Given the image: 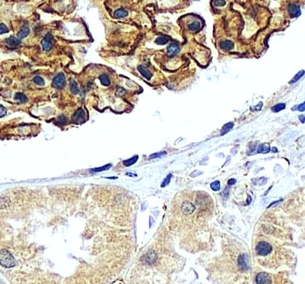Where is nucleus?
Returning <instances> with one entry per match:
<instances>
[{
	"label": "nucleus",
	"mask_w": 305,
	"mask_h": 284,
	"mask_svg": "<svg viewBox=\"0 0 305 284\" xmlns=\"http://www.w3.org/2000/svg\"><path fill=\"white\" fill-rule=\"evenodd\" d=\"M235 183H236V180L235 179H230L229 181V185L235 184Z\"/></svg>",
	"instance_id": "39"
},
{
	"label": "nucleus",
	"mask_w": 305,
	"mask_h": 284,
	"mask_svg": "<svg viewBox=\"0 0 305 284\" xmlns=\"http://www.w3.org/2000/svg\"><path fill=\"white\" fill-rule=\"evenodd\" d=\"M194 208H195L192 203L189 201H185V203H182V207H181V210L185 215H190L194 212Z\"/></svg>",
	"instance_id": "8"
},
{
	"label": "nucleus",
	"mask_w": 305,
	"mask_h": 284,
	"mask_svg": "<svg viewBox=\"0 0 305 284\" xmlns=\"http://www.w3.org/2000/svg\"><path fill=\"white\" fill-rule=\"evenodd\" d=\"M157 254L154 251H149L142 257L141 261L145 264H152L157 260Z\"/></svg>",
	"instance_id": "4"
},
{
	"label": "nucleus",
	"mask_w": 305,
	"mask_h": 284,
	"mask_svg": "<svg viewBox=\"0 0 305 284\" xmlns=\"http://www.w3.org/2000/svg\"><path fill=\"white\" fill-rule=\"evenodd\" d=\"M9 32V28L4 23H0V35Z\"/></svg>",
	"instance_id": "30"
},
{
	"label": "nucleus",
	"mask_w": 305,
	"mask_h": 284,
	"mask_svg": "<svg viewBox=\"0 0 305 284\" xmlns=\"http://www.w3.org/2000/svg\"><path fill=\"white\" fill-rule=\"evenodd\" d=\"M6 114V109L5 108L4 106L0 105V117H4Z\"/></svg>",
	"instance_id": "34"
},
{
	"label": "nucleus",
	"mask_w": 305,
	"mask_h": 284,
	"mask_svg": "<svg viewBox=\"0 0 305 284\" xmlns=\"http://www.w3.org/2000/svg\"><path fill=\"white\" fill-rule=\"evenodd\" d=\"M239 264L241 268H243L244 270H248L249 269V265H248V261H247V256L246 255L243 254L241 255L239 257Z\"/></svg>",
	"instance_id": "12"
},
{
	"label": "nucleus",
	"mask_w": 305,
	"mask_h": 284,
	"mask_svg": "<svg viewBox=\"0 0 305 284\" xmlns=\"http://www.w3.org/2000/svg\"><path fill=\"white\" fill-rule=\"evenodd\" d=\"M125 92H126L125 90H124V89H123V88H119L118 90H117V94H118L119 95H124Z\"/></svg>",
	"instance_id": "37"
},
{
	"label": "nucleus",
	"mask_w": 305,
	"mask_h": 284,
	"mask_svg": "<svg viewBox=\"0 0 305 284\" xmlns=\"http://www.w3.org/2000/svg\"><path fill=\"white\" fill-rule=\"evenodd\" d=\"M0 264L6 268H10L15 266L16 261L7 250L3 249L0 251Z\"/></svg>",
	"instance_id": "1"
},
{
	"label": "nucleus",
	"mask_w": 305,
	"mask_h": 284,
	"mask_svg": "<svg viewBox=\"0 0 305 284\" xmlns=\"http://www.w3.org/2000/svg\"><path fill=\"white\" fill-rule=\"evenodd\" d=\"M100 80L101 82L102 85H103L104 86L108 87L109 86L110 84H111V81H110V78L108 75L106 74H102L100 76Z\"/></svg>",
	"instance_id": "15"
},
{
	"label": "nucleus",
	"mask_w": 305,
	"mask_h": 284,
	"mask_svg": "<svg viewBox=\"0 0 305 284\" xmlns=\"http://www.w3.org/2000/svg\"><path fill=\"white\" fill-rule=\"evenodd\" d=\"M272 151H273V152H275V153L277 152V149H276V148H273Z\"/></svg>",
	"instance_id": "41"
},
{
	"label": "nucleus",
	"mask_w": 305,
	"mask_h": 284,
	"mask_svg": "<svg viewBox=\"0 0 305 284\" xmlns=\"http://www.w3.org/2000/svg\"><path fill=\"white\" fill-rule=\"evenodd\" d=\"M211 188L214 191H218L220 190V182L219 181H215L211 184Z\"/></svg>",
	"instance_id": "29"
},
{
	"label": "nucleus",
	"mask_w": 305,
	"mask_h": 284,
	"mask_svg": "<svg viewBox=\"0 0 305 284\" xmlns=\"http://www.w3.org/2000/svg\"><path fill=\"white\" fill-rule=\"evenodd\" d=\"M200 28L201 23L197 21H194V22L191 23L189 25V29H190L191 31H192V32H197V31H199Z\"/></svg>",
	"instance_id": "16"
},
{
	"label": "nucleus",
	"mask_w": 305,
	"mask_h": 284,
	"mask_svg": "<svg viewBox=\"0 0 305 284\" xmlns=\"http://www.w3.org/2000/svg\"><path fill=\"white\" fill-rule=\"evenodd\" d=\"M87 119L86 113L82 108L79 109L75 112L73 116V122L75 124H81Z\"/></svg>",
	"instance_id": "5"
},
{
	"label": "nucleus",
	"mask_w": 305,
	"mask_h": 284,
	"mask_svg": "<svg viewBox=\"0 0 305 284\" xmlns=\"http://www.w3.org/2000/svg\"><path fill=\"white\" fill-rule=\"evenodd\" d=\"M234 127V124L233 123H229L227 124L226 125H224V127H223L222 129V132H221V134L222 135H224L225 134H227V132H229L231 129Z\"/></svg>",
	"instance_id": "24"
},
{
	"label": "nucleus",
	"mask_w": 305,
	"mask_h": 284,
	"mask_svg": "<svg viewBox=\"0 0 305 284\" xmlns=\"http://www.w3.org/2000/svg\"><path fill=\"white\" fill-rule=\"evenodd\" d=\"M14 100L17 102H21V103H24V102H27L28 99L27 97L24 95V94L21 93V92H18L14 96Z\"/></svg>",
	"instance_id": "18"
},
{
	"label": "nucleus",
	"mask_w": 305,
	"mask_h": 284,
	"mask_svg": "<svg viewBox=\"0 0 305 284\" xmlns=\"http://www.w3.org/2000/svg\"><path fill=\"white\" fill-rule=\"evenodd\" d=\"M304 109H305L304 102H303L301 105H299V106H297V107H294V108H292V110H299V112H304Z\"/></svg>",
	"instance_id": "35"
},
{
	"label": "nucleus",
	"mask_w": 305,
	"mask_h": 284,
	"mask_svg": "<svg viewBox=\"0 0 305 284\" xmlns=\"http://www.w3.org/2000/svg\"><path fill=\"white\" fill-rule=\"evenodd\" d=\"M6 43L11 47L19 46L21 44V41L19 38H14V37H10L6 40Z\"/></svg>",
	"instance_id": "13"
},
{
	"label": "nucleus",
	"mask_w": 305,
	"mask_h": 284,
	"mask_svg": "<svg viewBox=\"0 0 305 284\" xmlns=\"http://www.w3.org/2000/svg\"><path fill=\"white\" fill-rule=\"evenodd\" d=\"M29 33H30L29 28H28V27H27V26H25V27L23 28L22 29L19 31V33H18V35H17L18 38H19V39H22V38H24L25 37H26L28 34H29Z\"/></svg>",
	"instance_id": "19"
},
{
	"label": "nucleus",
	"mask_w": 305,
	"mask_h": 284,
	"mask_svg": "<svg viewBox=\"0 0 305 284\" xmlns=\"http://www.w3.org/2000/svg\"><path fill=\"white\" fill-rule=\"evenodd\" d=\"M273 250V247L270 244L265 242H261L256 246V251L259 255L267 256Z\"/></svg>",
	"instance_id": "2"
},
{
	"label": "nucleus",
	"mask_w": 305,
	"mask_h": 284,
	"mask_svg": "<svg viewBox=\"0 0 305 284\" xmlns=\"http://www.w3.org/2000/svg\"><path fill=\"white\" fill-rule=\"evenodd\" d=\"M262 105H263L262 102H259L258 105L256 106V108H255V109H256V110H261V109L262 108Z\"/></svg>",
	"instance_id": "38"
},
{
	"label": "nucleus",
	"mask_w": 305,
	"mask_h": 284,
	"mask_svg": "<svg viewBox=\"0 0 305 284\" xmlns=\"http://www.w3.org/2000/svg\"><path fill=\"white\" fill-rule=\"evenodd\" d=\"M299 119H300L301 123H304V115L300 116V117H299Z\"/></svg>",
	"instance_id": "40"
},
{
	"label": "nucleus",
	"mask_w": 305,
	"mask_h": 284,
	"mask_svg": "<svg viewBox=\"0 0 305 284\" xmlns=\"http://www.w3.org/2000/svg\"><path fill=\"white\" fill-rule=\"evenodd\" d=\"M53 44V37L51 33H47L42 41V46L43 49L48 51L52 48Z\"/></svg>",
	"instance_id": "6"
},
{
	"label": "nucleus",
	"mask_w": 305,
	"mask_h": 284,
	"mask_svg": "<svg viewBox=\"0 0 305 284\" xmlns=\"http://www.w3.org/2000/svg\"><path fill=\"white\" fill-rule=\"evenodd\" d=\"M111 165L110 164H108V165H106V166H102V167H100V168H97V169H92L91 171L92 172H101V171H107V170H109L111 168Z\"/></svg>",
	"instance_id": "28"
},
{
	"label": "nucleus",
	"mask_w": 305,
	"mask_h": 284,
	"mask_svg": "<svg viewBox=\"0 0 305 284\" xmlns=\"http://www.w3.org/2000/svg\"><path fill=\"white\" fill-rule=\"evenodd\" d=\"M33 81H34L35 83L37 84L38 85H40V86H43V85H45L44 80H43V79L42 78L41 76L34 77V78H33Z\"/></svg>",
	"instance_id": "27"
},
{
	"label": "nucleus",
	"mask_w": 305,
	"mask_h": 284,
	"mask_svg": "<svg viewBox=\"0 0 305 284\" xmlns=\"http://www.w3.org/2000/svg\"><path fill=\"white\" fill-rule=\"evenodd\" d=\"M286 106H285V104L284 103H280V104H277V105H275L274 107H272V111L273 112H280L281 110H283L284 109H285Z\"/></svg>",
	"instance_id": "23"
},
{
	"label": "nucleus",
	"mask_w": 305,
	"mask_h": 284,
	"mask_svg": "<svg viewBox=\"0 0 305 284\" xmlns=\"http://www.w3.org/2000/svg\"><path fill=\"white\" fill-rule=\"evenodd\" d=\"M138 156H134V157H132L131 159H128V160L124 161V165L126 166H130L133 165V164H135V163L136 162L137 160H138Z\"/></svg>",
	"instance_id": "22"
},
{
	"label": "nucleus",
	"mask_w": 305,
	"mask_h": 284,
	"mask_svg": "<svg viewBox=\"0 0 305 284\" xmlns=\"http://www.w3.org/2000/svg\"><path fill=\"white\" fill-rule=\"evenodd\" d=\"M128 11H127L126 10L123 9H119L116 10L114 13V16L118 18H124V17H126V16H128Z\"/></svg>",
	"instance_id": "20"
},
{
	"label": "nucleus",
	"mask_w": 305,
	"mask_h": 284,
	"mask_svg": "<svg viewBox=\"0 0 305 284\" xmlns=\"http://www.w3.org/2000/svg\"><path fill=\"white\" fill-rule=\"evenodd\" d=\"M58 122L60 124H65L67 123V118L64 115L60 116L59 118H58Z\"/></svg>",
	"instance_id": "33"
},
{
	"label": "nucleus",
	"mask_w": 305,
	"mask_h": 284,
	"mask_svg": "<svg viewBox=\"0 0 305 284\" xmlns=\"http://www.w3.org/2000/svg\"><path fill=\"white\" fill-rule=\"evenodd\" d=\"M70 89L72 93L74 94V95H77V94H78L79 92H80V89H79L78 87V83H77L76 81H75V80H72V81L70 82Z\"/></svg>",
	"instance_id": "17"
},
{
	"label": "nucleus",
	"mask_w": 305,
	"mask_h": 284,
	"mask_svg": "<svg viewBox=\"0 0 305 284\" xmlns=\"http://www.w3.org/2000/svg\"><path fill=\"white\" fill-rule=\"evenodd\" d=\"M171 178H172V175H171V174L168 175V176H167L166 178H165V180H164L163 183H162V185H161V187H162V188H163V187H165V186H166L167 185H168V184H169V183H170V179H171Z\"/></svg>",
	"instance_id": "32"
},
{
	"label": "nucleus",
	"mask_w": 305,
	"mask_h": 284,
	"mask_svg": "<svg viewBox=\"0 0 305 284\" xmlns=\"http://www.w3.org/2000/svg\"><path fill=\"white\" fill-rule=\"evenodd\" d=\"M288 11L292 17H298L301 15V9L299 5L296 4H290L288 6Z\"/></svg>",
	"instance_id": "7"
},
{
	"label": "nucleus",
	"mask_w": 305,
	"mask_h": 284,
	"mask_svg": "<svg viewBox=\"0 0 305 284\" xmlns=\"http://www.w3.org/2000/svg\"><path fill=\"white\" fill-rule=\"evenodd\" d=\"M180 51V47L177 43H172L167 48V55L170 57H174Z\"/></svg>",
	"instance_id": "10"
},
{
	"label": "nucleus",
	"mask_w": 305,
	"mask_h": 284,
	"mask_svg": "<svg viewBox=\"0 0 305 284\" xmlns=\"http://www.w3.org/2000/svg\"><path fill=\"white\" fill-rule=\"evenodd\" d=\"M256 282L257 283H270L271 280L269 276L266 273H260L256 277Z\"/></svg>",
	"instance_id": "9"
},
{
	"label": "nucleus",
	"mask_w": 305,
	"mask_h": 284,
	"mask_svg": "<svg viewBox=\"0 0 305 284\" xmlns=\"http://www.w3.org/2000/svg\"><path fill=\"white\" fill-rule=\"evenodd\" d=\"M304 70H301V71H299V73L297 74L295 76H294V78H292V80L291 81L289 82V83H291V84L294 83H295V82L297 81V80H299V79H300L301 77H302L303 75H304Z\"/></svg>",
	"instance_id": "26"
},
{
	"label": "nucleus",
	"mask_w": 305,
	"mask_h": 284,
	"mask_svg": "<svg viewBox=\"0 0 305 284\" xmlns=\"http://www.w3.org/2000/svg\"><path fill=\"white\" fill-rule=\"evenodd\" d=\"M214 5L216 6H224L226 5V1L225 0H215Z\"/></svg>",
	"instance_id": "31"
},
{
	"label": "nucleus",
	"mask_w": 305,
	"mask_h": 284,
	"mask_svg": "<svg viewBox=\"0 0 305 284\" xmlns=\"http://www.w3.org/2000/svg\"><path fill=\"white\" fill-rule=\"evenodd\" d=\"M65 83H66V80H65V75L63 73H60L53 79L52 86L58 90H61L65 87Z\"/></svg>",
	"instance_id": "3"
},
{
	"label": "nucleus",
	"mask_w": 305,
	"mask_h": 284,
	"mask_svg": "<svg viewBox=\"0 0 305 284\" xmlns=\"http://www.w3.org/2000/svg\"><path fill=\"white\" fill-rule=\"evenodd\" d=\"M165 154H166V153H165V152L157 153V154H152V155L150 156V159H155V158H157V157H160V156L165 155Z\"/></svg>",
	"instance_id": "36"
},
{
	"label": "nucleus",
	"mask_w": 305,
	"mask_h": 284,
	"mask_svg": "<svg viewBox=\"0 0 305 284\" xmlns=\"http://www.w3.org/2000/svg\"><path fill=\"white\" fill-rule=\"evenodd\" d=\"M138 71L140 72V73L147 80H150L152 77V74L150 72V70H148L146 67L143 66V65H139L138 67Z\"/></svg>",
	"instance_id": "11"
},
{
	"label": "nucleus",
	"mask_w": 305,
	"mask_h": 284,
	"mask_svg": "<svg viewBox=\"0 0 305 284\" xmlns=\"http://www.w3.org/2000/svg\"><path fill=\"white\" fill-rule=\"evenodd\" d=\"M234 43L231 41H229V40H226V41H222V43H221V48L223 50H230L234 48Z\"/></svg>",
	"instance_id": "14"
},
{
	"label": "nucleus",
	"mask_w": 305,
	"mask_h": 284,
	"mask_svg": "<svg viewBox=\"0 0 305 284\" xmlns=\"http://www.w3.org/2000/svg\"><path fill=\"white\" fill-rule=\"evenodd\" d=\"M168 38L166 37H159V38H156L155 43L157 45H165L168 42Z\"/></svg>",
	"instance_id": "25"
},
{
	"label": "nucleus",
	"mask_w": 305,
	"mask_h": 284,
	"mask_svg": "<svg viewBox=\"0 0 305 284\" xmlns=\"http://www.w3.org/2000/svg\"><path fill=\"white\" fill-rule=\"evenodd\" d=\"M270 151V147L268 144H261L259 146L258 152L260 154H267Z\"/></svg>",
	"instance_id": "21"
}]
</instances>
